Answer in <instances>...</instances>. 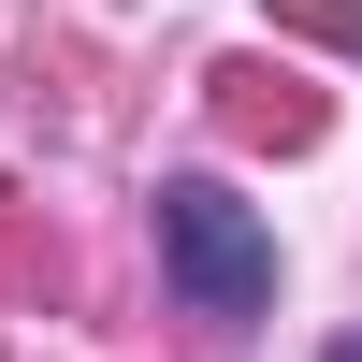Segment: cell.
I'll use <instances>...</instances> for the list:
<instances>
[{
  "label": "cell",
  "instance_id": "cell-1",
  "mask_svg": "<svg viewBox=\"0 0 362 362\" xmlns=\"http://www.w3.org/2000/svg\"><path fill=\"white\" fill-rule=\"evenodd\" d=\"M160 276L189 290V319H261L276 305V232H261L218 174H174L160 189Z\"/></svg>",
  "mask_w": 362,
  "mask_h": 362
},
{
  "label": "cell",
  "instance_id": "cell-2",
  "mask_svg": "<svg viewBox=\"0 0 362 362\" xmlns=\"http://www.w3.org/2000/svg\"><path fill=\"white\" fill-rule=\"evenodd\" d=\"M334 362H362V334H348V348H334Z\"/></svg>",
  "mask_w": 362,
  "mask_h": 362
}]
</instances>
